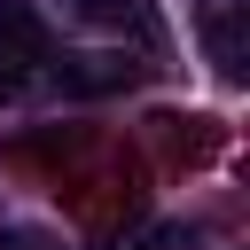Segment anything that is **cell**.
<instances>
[{"mask_svg":"<svg viewBox=\"0 0 250 250\" xmlns=\"http://www.w3.org/2000/svg\"><path fill=\"white\" fill-rule=\"evenodd\" d=\"M195 31H203V55L227 86L250 78V0H195Z\"/></svg>","mask_w":250,"mask_h":250,"instance_id":"cell-2","label":"cell"},{"mask_svg":"<svg viewBox=\"0 0 250 250\" xmlns=\"http://www.w3.org/2000/svg\"><path fill=\"white\" fill-rule=\"evenodd\" d=\"M55 62V39L47 23L23 8V0H0V94H23L39 70Z\"/></svg>","mask_w":250,"mask_h":250,"instance_id":"cell-1","label":"cell"},{"mask_svg":"<svg viewBox=\"0 0 250 250\" xmlns=\"http://www.w3.org/2000/svg\"><path fill=\"white\" fill-rule=\"evenodd\" d=\"M62 16H70V23H86V31H109V39H141L148 55L164 47V31H156V8H148V0H62Z\"/></svg>","mask_w":250,"mask_h":250,"instance_id":"cell-3","label":"cell"},{"mask_svg":"<svg viewBox=\"0 0 250 250\" xmlns=\"http://www.w3.org/2000/svg\"><path fill=\"white\" fill-rule=\"evenodd\" d=\"M0 250H55L47 234H31V227H16V234H0Z\"/></svg>","mask_w":250,"mask_h":250,"instance_id":"cell-5","label":"cell"},{"mask_svg":"<svg viewBox=\"0 0 250 250\" xmlns=\"http://www.w3.org/2000/svg\"><path fill=\"white\" fill-rule=\"evenodd\" d=\"M188 242V227H141L133 242H117V250H180Z\"/></svg>","mask_w":250,"mask_h":250,"instance_id":"cell-4","label":"cell"}]
</instances>
